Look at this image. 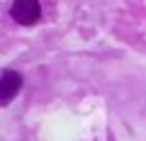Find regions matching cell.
I'll use <instances>...</instances> for the list:
<instances>
[{"label":"cell","mask_w":146,"mask_h":141,"mask_svg":"<svg viewBox=\"0 0 146 141\" xmlns=\"http://www.w3.org/2000/svg\"><path fill=\"white\" fill-rule=\"evenodd\" d=\"M10 15L15 22L20 24H34L42 17V7H39V0H15L10 7Z\"/></svg>","instance_id":"cell-1"},{"label":"cell","mask_w":146,"mask_h":141,"mask_svg":"<svg viewBox=\"0 0 146 141\" xmlns=\"http://www.w3.org/2000/svg\"><path fill=\"white\" fill-rule=\"evenodd\" d=\"M20 88H22V75L15 73V71H10V68H5L3 71V78H0V102L10 105V100L20 93Z\"/></svg>","instance_id":"cell-2"}]
</instances>
